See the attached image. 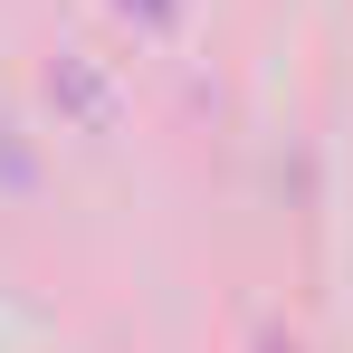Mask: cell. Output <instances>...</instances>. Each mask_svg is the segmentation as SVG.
<instances>
[{
  "label": "cell",
  "instance_id": "1",
  "mask_svg": "<svg viewBox=\"0 0 353 353\" xmlns=\"http://www.w3.org/2000/svg\"><path fill=\"white\" fill-rule=\"evenodd\" d=\"M124 10H134L143 29H172V10H181V0H124Z\"/></svg>",
  "mask_w": 353,
  "mask_h": 353
},
{
  "label": "cell",
  "instance_id": "2",
  "mask_svg": "<svg viewBox=\"0 0 353 353\" xmlns=\"http://www.w3.org/2000/svg\"><path fill=\"white\" fill-rule=\"evenodd\" d=\"M268 353H287V344H268Z\"/></svg>",
  "mask_w": 353,
  "mask_h": 353
}]
</instances>
